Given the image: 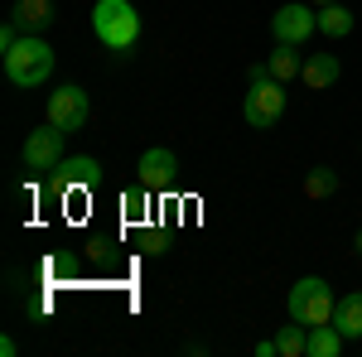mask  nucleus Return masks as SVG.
<instances>
[{"mask_svg": "<svg viewBox=\"0 0 362 357\" xmlns=\"http://www.w3.org/2000/svg\"><path fill=\"white\" fill-rule=\"evenodd\" d=\"M247 78H251V92H247V102H242V116H247L251 131H271L280 116H285V83L271 78L266 63H251Z\"/></svg>", "mask_w": 362, "mask_h": 357, "instance_id": "nucleus-1", "label": "nucleus"}, {"mask_svg": "<svg viewBox=\"0 0 362 357\" xmlns=\"http://www.w3.org/2000/svg\"><path fill=\"white\" fill-rule=\"evenodd\" d=\"M92 29L112 54H131L140 44V15L131 0H97L92 5Z\"/></svg>", "mask_w": 362, "mask_h": 357, "instance_id": "nucleus-2", "label": "nucleus"}, {"mask_svg": "<svg viewBox=\"0 0 362 357\" xmlns=\"http://www.w3.org/2000/svg\"><path fill=\"white\" fill-rule=\"evenodd\" d=\"M5 78L15 87H39L54 78V49L39 39V34H25L15 49H5Z\"/></svg>", "mask_w": 362, "mask_h": 357, "instance_id": "nucleus-3", "label": "nucleus"}, {"mask_svg": "<svg viewBox=\"0 0 362 357\" xmlns=\"http://www.w3.org/2000/svg\"><path fill=\"white\" fill-rule=\"evenodd\" d=\"M334 290H329V280L324 275H305V280H295L290 285V319H300L305 329L314 324H334Z\"/></svg>", "mask_w": 362, "mask_h": 357, "instance_id": "nucleus-4", "label": "nucleus"}, {"mask_svg": "<svg viewBox=\"0 0 362 357\" xmlns=\"http://www.w3.org/2000/svg\"><path fill=\"white\" fill-rule=\"evenodd\" d=\"M271 34H276V44H305L309 34H319V10L314 5H280L271 15Z\"/></svg>", "mask_w": 362, "mask_h": 357, "instance_id": "nucleus-5", "label": "nucleus"}, {"mask_svg": "<svg viewBox=\"0 0 362 357\" xmlns=\"http://www.w3.org/2000/svg\"><path fill=\"white\" fill-rule=\"evenodd\" d=\"M20 155H25V165L39 169V174H44V169H58L63 165V131H58L54 121H44L39 131L25 136V150H20Z\"/></svg>", "mask_w": 362, "mask_h": 357, "instance_id": "nucleus-6", "label": "nucleus"}, {"mask_svg": "<svg viewBox=\"0 0 362 357\" xmlns=\"http://www.w3.org/2000/svg\"><path fill=\"white\" fill-rule=\"evenodd\" d=\"M87 111H92V102H87L83 87L63 83L58 92H49V121H54L58 131H83Z\"/></svg>", "mask_w": 362, "mask_h": 357, "instance_id": "nucleus-7", "label": "nucleus"}, {"mask_svg": "<svg viewBox=\"0 0 362 357\" xmlns=\"http://www.w3.org/2000/svg\"><path fill=\"white\" fill-rule=\"evenodd\" d=\"M136 169H140V184L145 189H174L179 184V160H174V150H165V145L145 150Z\"/></svg>", "mask_w": 362, "mask_h": 357, "instance_id": "nucleus-8", "label": "nucleus"}, {"mask_svg": "<svg viewBox=\"0 0 362 357\" xmlns=\"http://www.w3.org/2000/svg\"><path fill=\"white\" fill-rule=\"evenodd\" d=\"M58 189H97V179H102V165L92 160V155H73V160H63L54 169Z\"/></svg>", "mask_w": 362, "mask_h": 357, "instance_id": "nucleus-9", "label": "nucleus"}, {"mask_svg": "<svg viewBox=\"0 0 362 357\" xmlns=\"http://www.w3.org/2000/svg\"><path fill=\"white\" fill-rule=\"evenodd\" d=\"M338 73H343V63H338V54H309L305 68H300V83L309 87V92H324V87L338 83Z\"/></svg>", "mask_w": 362, "mask_h": 357, "instance_id": "nucleus-10", "label": "nucleus"}, {"mask_svg": "<svg viewBox=\"0 0 362 357\" xmlns=\"http://www.w3.org/2000/svg\"><path fill=\"white\" fill-rule=\"evenodd\" d=\"M54 0H15V10H10V20H20L25 34H44V29L54 25Z\"/></svg>", "mask_w": 362, "mask_h": 357, "instance_id": "nucleus-11", "label": "nucleus"}, {"mask_svg": "<svg viewBox=\"0 0 362 357\" xmlns=\"http://www.w3.org/2000/svg\"><path fill=\"white\" fill-rule=\"evenodd\" d=\"M266 68H271V78H276V83H290V78H300V68H305V58H300V44H276V49L266 54Z\"/></svg>", "mask_w": 362, "mask_h": 357, "instance_id": "nucleus-12", "label": "nucleus"}, {"mask_svg": "<svg viewBox=\"0 0 362 357\" xmlns=\"http://www.w3.org/2000/svg\"><path fill=\"white\" fill-rule=\"evenodd\" d=\"M334 324L343 338H362V290H353V295H343L334 309Z\"/></svg>", "mask_w": 362, "mask_h": 357, "instance_id": "nucleus-13", "label": "nucleus"}, {"mask_svg": "<svg viewBox=\"0 0 362 357\" xmlns=\"http://www.w3.org/2000/svg\"><path fill=\"white\" fill-rule=\"evenodd\" d=\"M343 343H348V338L338 333V324H314V329H309V353L305 357H338Z\"/></svg>", "mask_w": 362, "mask_h": 357, "instance_id": "nucleus-14", "label": "nucleus"}, {"mask_svg": "<svg viewBox=\"0 0 362 357\" xmlns=\"http://www.w3.org/2000/svg\"><path fill=\"white\" fill-rule=\"evenodd\" d=\"M353 10L338 0V5H319V34H329V39H343V34H353Z\"/></svg>", "mask_w": 362, "mask_h": 357, "instance_id": "nucleus-15", "label": "nucleus"}, {"mask_svg": "<svg viewBox=\"0 0 362 357\" xmlns=\"http://www.w3.org/2000/svg\"><path fill=\"white\" fill-rule=\"evenodd\" d=\"M276 348H280V357H305L309 353V329L300 319H290V324L276 333Z\"/></svg>", "mask_w": 362, "mask_h": 357, "instance_id": "nucleus-16", "label": "nucleus"}, {"mask_svg": "<svg viewBox=\"0 0 362 357\" xmlns=\"http://www.w3.org/2000/svg\"><path fill=\"white\" fill-rule=\"evenodd\" d=\"M334 193H338V169L314 165L305 174V198H314V203H319V198H334Z\"/></svg>", "mask_w": 362, "mask_h": 357, "instance_id": "nucleus-17", "label": "nucleus"}, {"mask_svg": "<svg viewBox=\"0 0 362 357\" xmlns=\"http://www.w3.org/2000/svg\"><path fill=\"white\" fill-rule=\"evenodd\" d=\"M150 208V189L145 184H136V189H126V218H140Z\"/></svg>", "mask_w": 362, "mask_h": 357, "instance_id": "nucleus-18", "label": "nucleus"}, {"mask_svg": "<svg viewBox=\"0 0 362 357\" xmlns=\"http://www.w3.org/2000/svg\"><path fill=\"white\" fill-rule=\"evenodd\" d=\"M256 357H280V348H276V338H261V343H256Z\"/></svg>", "mask_w": 362, "mask_h": 357, "instance_id": "nucleus-19", "label": "nucleus"}, {"mask_svg": "<svg viewBox=\"0 0 362 357\" xmlns=\"http://www.w3.org/2000/svg\"><path fill=\"white\" fill-rule=\"evenodd\" d=\"M309 5H314V10H319V5H338V0H309Z\"/></svg>", "mask_w": 362, "mask_h": 357, "instance_id": "nucleus-20", "label": "nucleus"}, {"mask_svg": "<svg viewBox=\"0 0 362 357\" xmlns=\"http://www.w3.org/2000/svg\"><path fill=\"white\" fill-rule=\"evenodd\" d=\"M353 247H358V256H362V227H358V242H353Z\"/></svg>", "mask_w": 362, "mask_h": 357, "instance_id": "nucleus-21", "label": "nucleus"}]
</instances>
